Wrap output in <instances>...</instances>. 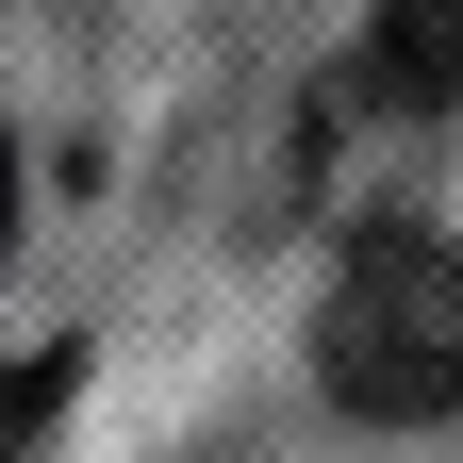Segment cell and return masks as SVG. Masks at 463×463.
Returning a JSON list of instances; mask_svg holds the SVG:
<instances>
[{
  "mask_svg": "<svg viewBox=\"0 0 463 463\" xmlns=\"http://www.w3.org/2000/svg\"><path fill=\"white\" fill-rule=\"evenodd\" d=\"M315 381L347 397V414H381V430H430L463 414V249L447 232H364V249L331 265V298H315Z\"/></svg>",
  "mask_w": 463,
  "mask_h": 463,
  "instance_id": "1",
  "label": "cell"
},
{
  "mask_svg": "<svg viewBox=\"0 0 463 463\" xmlns=\"http://www.w3.org/2000/svg\"><path fill=\"white\" fill-rule=\"evenodd\" d=\"M364 99H397V116L463 99V0H381L364 17Z\"/></svg>",
  "mask_w": 463,
  "mask_h": 463,
  "instance_id": "2",
  "label": "cell"
}]
</instances>
